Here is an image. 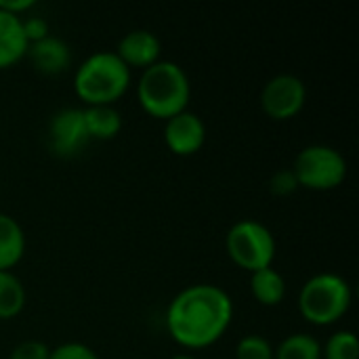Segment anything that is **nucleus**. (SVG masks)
<instances>
[{"mask_svg": "<svg viewBox=\"0 0 359 359\" xmlns=\"http://www.w3.org/2000/svg\"><path fill=\"white\" fill-rule=\"evenodd\" d=\"M164 322L179 347L200 351L225 337L233 322V301L217 284H194L168 303Z\"/></svg>", "mask_w": 359, "mask_h": 359, "instance_id": "f257e3e1", "label": "nucleus"}, {"mask_svg": "<svg viewBox=\"0 0 359 359\" xmlns=\"http://www.w3.org/2000/svg\"><path fill=\"white\" fill-rule=\"evenodd\" d=\"M137 99L147 116L166 122L187 109L191 99L189 76L179 63L160 59L141 72L137 82Z\"/></svg>", "mask_w": 359, "mask_h": 359, "instance_id": "f03ea898", "label": "nucleus"}, {"mask_svg": "<svg viewBox=\"0 0 359 359\" xmlns=\"http://www.w3.org/2000/svg\"><path fill=\"white\" fill-rule=\"evenodd\" d=\"M133 72L114 50L88 55L74 72V93L86 105H116L130 88Z\"/></svg>", "mask_w": 359, "mask_h": 359, "instance_id": "7ed1b4c3", "label": "nucleus"}, {"mask_svg": "<svg viewBox=\"0 0 359 359\" xmlns=\"http://www.w3.org/2000/svg\"><path fill=\"white\" fill-rule=\"evenodd\" d=\"M353 292L349 282L339 273H316L299 290V313L311 326H332L351 309Z\"/></svg>", "mask_w": 359, "mask_h": 359, "instance_id": "20e7f679", "label": "nucleus"}, {"mask_svg": "<svg viewBox=\"0 0 359 359\" xmlns=\"http://www.w3.org/2000/svg\"><path fill=\"white\" fill-rule=\"evenodd\" d=\"M225 250L233 265L248 273H255L259 269L273 265L278 246L267 225L255 219H242L233 223L227 231Z\"/></svg>", "mask_w": 359, "mask_h": 359, "instance_id": "39448f33", "label": "nucleus"}, {"mask_svg": "<svg viewBox=\"0 0 359 359\" xmlns=\"http://www.w3.org/2000/svg\"><path fill=\"white\" fill-rule=\"evenodd\" d=\"M290 170L294 172L299 187L311 191H332L345 183L349 168L345 156L339 149L316 143L303 147L297 154Z\"/></svg>", "mask_w": 359, "mask_h": 359, "instance_id": "423d86ee", "label": "nucleus"}, {"mask_svg": "<svg viewBox=\"0 0 359 359\" xmlns=\"http://www.w3.org/2000/svg\"><path fill=\"white\" fill-rule=\"evenodd\" d=\"M305 103L307 86L294 74H278L269 78L261 90V107L276 122L297 118L303 111Z\"/></svg>", "mask_w": 359, "mask_h": 359, "instance_id": "0eeeda50", "label": "nucleus"}, {"mask_svg": "<svg viewBox=\"0 0 359 359\" xmlns=\"http://www.w3.org/2000/svg\"><path fill=\"white\" fill-rule=\"evenodd\" d=\"M90 141L84 111L80 107H63L48 122V149L59 158L78 156Z\"/></svg>", "mask_w": 359, "mask_h": 359, "instance_id": "6e6552de", "label": "nucleus"}, {"mask_svg": "<svg viewBox=\"0 0 359 359\" xmlns=\"http://www.w3.org/2000/svg\"><path fill=\"white\" fill-rule=\"evenodd\" d=\"M164 143L170 154L181 158L198 154L206 143L204 120L189 109L172 116L170 120L164 122Z\"/></svg>", "mask_w": 359, "mask_h": 359, "instance_id": "1a4fd4ad", "label": "nucleus"}, {"mask_svg": "<svg viewBox=\"0 0 359 359\" xmlns=\"http://www.w3.org/2000/svg\"><path fill=\"white\" fill-rule=\"evenodd\" d=\"M124 65L133 72V69H147L154 63L160 61L162 55V42L158 40V36L149 29H130L128 34H124L114 50Z\"/></svg>", "mask_w": 359, "mask_h": 359, "instance_id": "9d476101", "label": "nucleus"}, {"mask_svg": "<svg viewBox=\"0 0 359 359\" xmlns=\"http://www.w3.org/2000/svg\"><path fill=\"white\" fill-rule=\"evenodd\" d=\"M25 57L29 59L34 69L44 76L63 74L72 65V48L67 46L65 40H61L57 36H46V38L29 44Z\"/></svg>", "mask_w": 359, "mask_h": 359, "instance_id": "9b49d317", "label": "nucleus"}, {"mask_svg": "<svg viewBox=\"0 0 359 359\" xmlns=\"http://www.w3.org/2000/svg\"><path fill=\"white\" fill-rule=\"evenodd\" d=\"M27 55V40L21 29V19L0 8V69L17 65Z\"/></svg>", "mask_w": 359, "mask_h": 359, "instance_id": "f8f14e48", "label": "nucleus"}, {"mask_svg": "<svg viewBox=\"0 0 359 359\" xmlns=\"http://www.w3.org/2000/svg\"><path fill=\"white\" fill-rule=\"evenodd\" d=\"M25 255V231L17 219L0 212V271H11Z\"/></svg>", "mask_w": 359, "mask_h": 359, "instance_id": "ddd939ff", "label": "nucleus"}, {"mask_svg": "<svg viewBox=\"0 0 359 359\" xmlns=\"http://www.w3.org/2000/svg\"><path fill=\"white\" fill-rule=\"evenodd\" d=\"M250 294L263 307H278L286 299V280L271 267L250 273Z\"/></svg>", "mask_w": 359, "mask_h": 359, "instance_id": "4468645a", "label": "nucleus"}, {"mask_svg": "<svg viewBox=\"0 0 359 359\" xmlns=\"http://www.w3.org/2000/svg\"><path fill=\"white\" fill-rule=\"evenodd\" d=\"M84 122L90 141H111L120 135L124 122L114 105H93L84 107Z\"/></svg>", "mask_w": 359, "mask_h": 359, "instance_id": "2eb2a0df", "label": "nucleus"}, {"mask_svg": "<svg viewBox=\"0 0 359 359\" xmlns=\"http://www.w3.org/2000/svg\"><path fill=\"white\" fill-rule=\"evenodd\" d=\"M25 286L13 271H0V320L17 318L25 307Z\"/></svg>", "mask_w": 359, "mask_h": 359, "instance_id": "dca6fc26", "label": "nucleus"}, {"mask_svg": "<svg viewBox=\"0 0 359 359\" xmlns=\"http://www.w3.org/2000/svg\"><path fill=\"white\" fill-rule=\"evenodd\" d=\"M273 351V359H322V343L309 332H294Z\"/></svg>", "mask_w": 359, "mask_h": 359, "instance_id": "f3484780", "label": "nucleus"}, {"mask_svg": "<svg viewBox=\"0 0 359 359\" xmlns=\"http://www.w3.org/2000/svg\"><path fill=\"white\" fill-rule=\"evenodd\" d=\"M322 359H359V339L353 330H339L322 345Z\"/></svg>", "mask_w": 359, "mask_h": 359, "instance_id": "a211bd4d", "label": "nucleus"}, {"mask_svg": "<svg viewBox=\"0 0 359 359\" xmlns=\"http://www.w3.org/2000/svg\"><path fill=\"white\" fill-rule=\"evenodd\" d=\"M273 345L261 334H246L236 345V359H273Z\"/></svg>", "mask_w": 359, "mask_h": 359, "instance_id": "6ab92c4d", "label": "nucleus"}, {"mask_svg": "<svg viewBox=\"0 0 359 359\" xmlns=\"http://www.w3.org/2000/svg\"><path fill=\"white\" fill-rule=\"evenodd\" d=\"M48 359H99V355L84 343H61L50 349Z\"/></svg>", "mask_w": 359, "mask_h": 359, "instance_id": "aec40b11", "label": "nucleus"}, {"mask_svg": "<svg viewBox=\"0 0 359 359\" xmlns=\"http://www.w3.org/2000/svg\"><path fill=\"white\" fill-rule=\"evenodd\" d=\"M21 29H23V36L27 40V46L50 36V27H48V21L44 17H38V15H29V17H23L21 19Z\"/></svg>", "mask_w": 359, "mask_h": 359, "instance_id": "412c9836", "label": "nucleus"}, {"mask_svg": "<svg viewBox=\"0 0 359 359\" xmlns=\"http://www.w3.org/2000/svg\"><path fill=\"white\" fill-rule=\"evenodd\" d=\"M50 349L40 341H21L13 347L8 359H48Z\"/></svg>", "mask_w": 359, "mask_h": 359, "instance_id": "4be33fe9", "label": "nucleus"}, {"mask_svg": "<svg viewBox=\"0 0 359 359\" xmlns=\"http://www.w3.org/2000/svg\"><path fill=\"white\" fill-rule=\"evenodd\" d=\"M269 189L273 196H290L299 189V183L294 179V172L288 168V170H280L271 177L269 181Z\"/></svg>", "mask_w": 359, "mask_h": 359, "instance_id": "5701e85b", "label": "nucleus"}, {"mask_svg": "<svg viewBox=\"0 0 359 359\" xmlns=\"http://www.w3.org/2000/svg\"><path fill=\"white\" fill-rule=\"evenodd\" d=\"M36 6L34 0H0V8L8 15H15L19 19L25 17L27 11H32Z\"/></svg>", "mask_w": 359, "mask_h": 359, "instance_id": "b1692460", "label": "nucleus"}, {"mask_svg": "<svg viewBox=\"0 0 359 359\" xmlns=\"http://www.w3.org/2000/svg\"><path fill=\"white\" fill-rule=\"evenodd\" d=\"M170 359H196L194 355H189V353H177V355H172Z\"/></svg>", "mask_w": 359, "mask_h": 359, "instance_id": "393cba45", "label": "nucleus"}]
</instances>
